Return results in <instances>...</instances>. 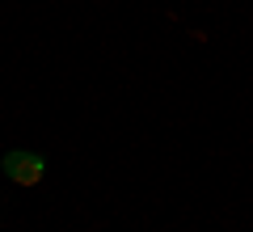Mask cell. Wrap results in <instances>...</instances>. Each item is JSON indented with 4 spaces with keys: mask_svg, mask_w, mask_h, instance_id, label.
I'll list each match as a JSON object with an SVG mask.
<instances>
[{
    "mask_svg": "<svg viewBox=\"0 0 253 232\" xmlns=\"http://www.w3.org/2000/svg\"><path fill=\"white\" fill-rule=\"evenodd\" d=\"M0 169H4V178L17 182V186H38V182L46 178V161L38 156V152H4V161H0Z\"/></svg>",
    "mask_w": 253,
    "mask_h": 232,
    "instance_id": "6da1fadb",
    "label": "cell"
}]
</instances>
